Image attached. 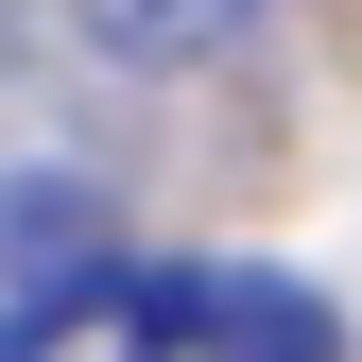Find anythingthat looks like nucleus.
Returning a JSON list of instances; mask_svg holds the SVG:
<instances>
[{"instance_id": "obj_1", "label": "nucleus", "mask_w": 362, "mask_h": 362, "mask_svg": "<svg viewBox=\"0 0 362 362\" xmlns=\"http://www.w3.org/2000/svg\"><path fill=\"white\" fill-rule=\"evenodd\" d=\"M121 362H362L345 310L276 276V259H173V276H121Z\"/></svg>"}, {"instance_id": "obj_2", "label": "nucleus", "mask_w": 362, "mask_h": 362, "mask_svg": "<svg viewBox=\"0 0 362 362\" xmlns=\"http://www.w3.org/2000/svg\"><path fill=\"white\" fill-rule=\"evenodd\" d=\"M18 293H0V345L18 362H69V328L86 310H121V276H139V259H104V207L69 190V173H18Z\"/></svg>"}, {"instance_id": "obj_3", "label": "nucleus", "mask_w": 362, "mask_h": 362, "mask_svg": "<svg viewBox=\"0 0 362 362\" xmlns=\"http://www.w3.org/2000/svg\"><path fill=\"white\" fill-rule=\"evenodd\" d=\"M69 35L104 69H207V52L259 35V0H69Z\"/></svg>"}]
</instances>
